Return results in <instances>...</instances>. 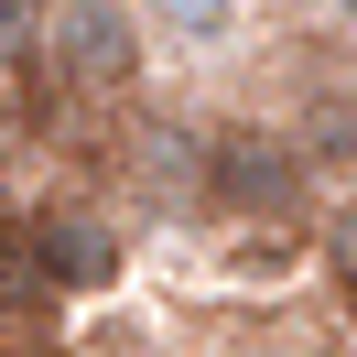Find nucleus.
Masks as SVG:
<instances>
[{
	"label": "nucleus",
	"mask_w": 357,
	"mask_h": 357,
	"mask_svg": "<svg viewBox=\"0 0 357 357\" xmlns=\"http://www.w3.org/2000/svg\"><path fill=\"white\" fill-rule=\"evenodd\" d=\"M0 357H76V347H66V335H11Z\"/></svg>",
	"instance_id": "6"
},
{
	"label": "nucleus",
	"mask_w": 357,
	"mask_h": 357,
	"mask_svg": "<svg viewBox=\"0 0 357 357\" xmlns=\"http://www.w3.org/2000/svg\"><path fill=\"white\" fill-rule=\"evenodd\" d=\"M44 66L54 87L76 98H130L152 44H141V11L130 0H44Z\"/></svg>",
	"instance_id": "3"
},
{
	"label": "nucleus",
	"mask_w": 357,
	"mask_h": 357,
	"mask_svg": "<svg viewBox=\"0 0 357 357\" xmlns=\"http://www.w3.org/2000/svg\"><path fill=\"white\" fill-rule=\"evenodd\" d=\"M11 282H33L44 303H98L130 282V227L98 195H33L11 217Z\"/></svg>",
	"instance_id": "1"
},
{
	"label": "nucleus",
	"mask_w": 357,
	"mask_h": 357,
	"mask_svg": "<svg viewBox=\"0 0 357 357\" xmlns=\"http://www.w3.org/2000/svg\"><path fill=\"white\" fill-rule=\"evenodd\" d=\"M314 271L357 303V195H325V206H314Z\"/></svg>",
	"instance_id": "5"
},
{
	"label": "nucleus",
	"mask_w": 357,
	"mask_h": 357,
	"mask_svg": "<svg viewBox=\"0 0 357 357\" xmlns=\"http://www.w3.org/2000/svg\"><path fill=\"white\" fill-rule=\"evenodd\" d=\"M141 11V44H227V33H238V0H130Z\"/></svg>",
	"instance_id": "4"
},
{
	"label": "nucleus",
	"mask_w": 357,
	"mask_h": 357,
	"mask_svg": "<svg viewBox=\"0 0 357 357\" xmlns=\"http://www.w3.org/2000/svg\"><path fill=\"white\" fill-rule=\"evenodd\" d=\"M195 195L217 206V217H238V227H314V162L292 152V130L282 119H227V130H206V152H195Z\"/></svg>",
	"instance_id": "2"
},
{
	"label": "nucleus",
	"mask_w": 357,
	"mask_h": 357,
	"mask_svg": "<svg viewBox=\"0 0 357 357\" xmlns=\"http://www.w3.org/2000/svg\"><path fill=\"white\" fill-rule=\"evenodd\" d=\"M325 22H335V33H357V0H325Z\"/></svg>",
	"instance_id": "7"
},
{
	"label": "nucleus",
	"mask_w": 357,
	"mask_h": 357,
	"mask_svg": "<svg viewBox=\"0 0 357 357\" xmlns=\"http://www.w3.org/2000/svg\"><path fill=\"white\" fill-rule=\"evenodd\" d=\"M0 271H11V206H0Z\"/></svg>",
	"instance_id": "8"
}]
</instances>
